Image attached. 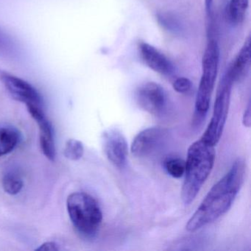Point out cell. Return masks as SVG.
<instances>
[{
	"label": "cell",
	"mask_w": 251,
	"mask_h": 251,
	"mask_svg": "<svg viewBox=\"0 0 251 251\" xmlns=\"http://www.w3.org/2000/svg\"><path fill=\"white\" fill-rule=\"evenodd\" d=\"M245 164L237 159L229 171L212 186L186 225L195 232L214 223L228 211L245 182Z\"/></svg>",
	"instance_id": "obj_1"
},
{
	"label": "cell",
	"mask_w": 251,
	"mask_h": 251,
	"mask_svg": "<svg viewBox=\"0 0 251 251\" xmlns=\"http://www.w3.org/2000/svg\"><path fill=\"white\" fill-rule=\"evenodd\" d=\"M215 147L202 139L192 143L188 149L181 199L190 205L211 174L215 162Z\"/></svg>",
	"instance_id": "obj_2"
},
{
	"label": "cell",
	"mask_w": 251,
	"mask_h": 251,
	"mask_svg": "<svg viewBox=\"0 0 251 251\" xmlns=\"http://www.w3.org/2000/svg\"><path fill=\"white\" fill-rule=\"evenodd\" d=\"M69 217L76 231L82 237H96L102 222V212L98 201L86 192L71 194L67 198Z\"/></svg>",
	"instance_id": "obj_3"
},
{
	"label": "cell",
	"mask_w": 251,
	"mask_h": 251,
	"mask_svg": "<svg viewBox=\"0 0 251 251\" xmlns=\"http://www.w3.org/2000/svg\"><path fill=\"white\" fill-rule=\"evenodd\" d=\"M220 61V48L217 41L210 39L202 58V75L195 100V117L201 120L209 109L215 86Z\"/></svg>",
	"instance_id": "obj_4"
},
{
	"label": "cell",
	"mask_w": 251,
	"mask_h": 251,
	"mask_svg": "<svg viewBox=\"0 0 251 251\" xmlns=\"http://www.w3.org/2000/svg\"><path fill=\"white\" fill-rule=\"evenodd\" d=\"M234 82L226 73L217 89L212 117L201 139L215 147L221 139L230 108L232 87Z\"/></svg>",
	"instance_id": "obj_5"
},
{
	"label": "cell",
	"mask_w": 251,
	"mask_h": 251,
	"mask_svg": "<svg viewBox=\"0 0 251 251\" xmlns=\"http://www.w3.org/2000/svg\"><path fill=\"white\" fill-rule=\"evenodd\" d=\"M169 137L167 129L148 127L136 135L132 142L130 151L137 158H145L155 153L166 143Z\"/></svg>",
	"instance_id": "obj_6"
},
{
	"label": "cell",
	"mask_w": 251,
	"mask_h": 251,
	"mask_svg": "<svg viewBox=\"0 0 251 251\" xmlns=\"http://www.w3.org/2000/svg\"><path fill=\"white\" fill-rule=\"evenodd\" d=\"M136 103L144 111L154 116H161L167 108V96L164 89L155 82L144 83L135 93Z\"/></svg>",
	"instance_id": "obj_7"
},
{
	"label": "cell",
	"mask_w": 251,
	"mask_h": 251,
	"mask_svg": "<svg viewBox=\"0 0 251 251\" xmlns=\"http://www.w3.org/2000/svg\"><path fill=\"white\" fill-rule=\"evenodd\" d=\"M1 80L5 89L16 100L25 104L26 106L42 107V96L28 82L8 73L1 75Z\"/></svg>",
	"instance_id": "obj_8"
},
{
	"label": "cell",
	"mask_w": 251,
	"mask_h": 251,
	"mask_svg": "<svg viewBox=\"0 0 251 251\" xmlns=\"http://www.w3.org/2000/svg\"><path fill=\"white\" fill-rule=\"evenodd\" d=\"M102 146L107 158L116 167H124L127 162L128 147L123 133L117 128H110L102 134Z\"/></svg>",
	"instance_id": "obj_9"
},
{
	"label": "cell",
	"mask_w": 251,
	"mask_h": 251,
	"mask_svg": "<svg viewBox=\"0 0 251 251\" xmlns=\"http://www.w3.org/2000/svg\"><path fill=\"white\" fill-rule=\"evenodd\" d=\"M27 108L39 126V142L42 152L50 161H55L56 149L52 124L45 116L42 107L27 106Z\"/></svg>",
	"instance_id": "obj_10"
},
{
	"label": "cell",
	"mask_w": 251,
	"mask_h": 251,
	"mask_svg": "<svg viewBox=\"0 0 251 251\" xmlns=\"http://www.w3.org/2000/svg\"><path fill=\"white\" fill-rule=\"evenodd\" d=\"M139 48L142 60L150 69L164 75L172 73L173 65L168 58L157 48L146 42L139 44Z\"/></svg>",
	"instance_id": "obj_11"
},
{
	"label": "cell",
	"mask_w": 251,
	"mask_h": 251,
	"mask_svg": "<svg viewBox=\"0 0 251 251\" xmlns=\"http://www.w3.org/2000/svg\"><path fill=\"white\" fill-rule=\"evenodd\" d=\"M251 63V37L248 36L243 46L227 70V74L233 82L239 81L248 72Z\"/></svg>",
	"instance_id": "obj_12"
},
{
	"label": "cell",
	"mask_w": 251,
	"mask_h": 251,
	"mask_svg": "<svg viewBox=\"0 0 251 251\" xmlns=\"http://www.w3.org/2000/svg\"><path fill=\"white\" fill-rule=\"evenodd\" d=\"M21 140V133L13 125L0 123V157L12 152Z\"/></svg>",
	"instance_id": "obj_13"
},
{
	"label": "cell",
	"mask_w": 251,
	"mask_h": 251,
	"mask_svg": "<svg viewBox=\"0 0 251 251\" xmlns=\"http://www.w3.org/2000/svg\"><path fill=\"white\" fill-rule=\"evenodd\" d=\"M2 187L6 193L16 195L20 193L24 186L23 177L17 170H8L2 177Z\"/></svg>",
	"instance_id": "obj_14"
},
{
	"label": "cell",
	"mask_w": 251,
	"mask_h": 251,
	"mask_svg": "<svg viewBox=\"0 0 251 251\" xmlns=\"http://www.w3.org/2000/svg\"><path fill=\"white\" fill-rule=\"evenodd\" d=\"M249 6V0H230L228 17L233 24H240L243 22Z\"/></svg>",
	"instance_id": "obj_15"
},
{
	"label": "cell",
	"mask_w": 251,
	"mask_h": 251,
	"mask_svg": "<svg viewBox=\"0 0 251 251\" xmlns=\"http://www.w3.org/2000/svg\"><path fill=\"white\" fill-rule=\"evenodd\" d=\"M17 54V48L14 39L0 27V58L13 59Z\"/></svg>",
	"instance_id": "obj_16"
},
{
	"label": "cell",
	"mask_w": 251,
	"mask_h": 251,
	"mask_svg": "<svg viewBox=\"0 0 251 251\" xmlns=\"http://www.w3.org/2000/svg\"><path fill=\"white\" fill-rule=\"evenodd\" d=\"M164 167L171 177L180 178L184 176L186 161L177 157H170L164 161Z\"/></svg>",
	"instance_id": "obj_17"
},
{
	"label": "cell",
	"mask_w": 251,
	"mask_h": 251,
	"mask_svg": "<svg viewBox=\"0 0 251 251\" xmlns=\"http://www.w3.org/2000/svg\"><path fill=\"white\" fill-rule=\"evenodd\" d=\"M64 156L71 161H78L84 154V147L80 141L69 139L66 142Z\"/></svg>",
	"instance_id": "obj_18"
},
{
	"label": "cell",
	"mask_w": 251,
	"mask_h": 251,
	"mask_svg": "<svg viewBox=\"0 0 251 251\" xmlns=\"http://www.w3.org/2000/svg\"><path fill=\"white\" fill-rule=\"evenodd\" d=\"M192 82L186 77H178L173 82V87L176 92L180 94H186L192 88Z\"/></svg>",
	"instance_id": "obj_19"
},
{
	"label": "cell",
	"mask_w": 251,
	"mask_h": 251,
	"mask_svg": "<svg viewBox=\"0 0 251 251\" xmlns=\"http://www.w3.org/2000/svg\"><path fill=\"white\" fill-rule=\"evenodd\" d=\"M242 123L243 126L246 127H250L251 126V103L248 102V106L244 112L243 117H242Z\"/></svg>",
	"instance_id": "obj_20"
},
{
	"label": "cell",
	"mask_w": 251,
	"mask_h": 251,
	"mask_svg": "<svg viewBox=\"0 0 251 251\" xmlns=\"http://www.w3.org/2000/svg\"><path fill=\"white\" fill-rule=\"evenodd\" d=\"M58 250H59V248L55 242H48L41 245L39 248L36 249V251H58Z\"/></svg>",
	"instance_id": "obj_21"
},
{
	"label": "cell",
	"mask_w": 251,
	"mask_h": 251,
	"mask_svg": "<svg viewBox=\"0 0 251 251\" xmlns=\"http://www.w3.org/2000/svg\"><path fill=\"white\" fill-rule=\"evenodd\" d=\"M213 0H205V11L207 15L209 16L212 11Z\"/></svg>",
	"instance_id": "obj_22"
}]
</instances>
